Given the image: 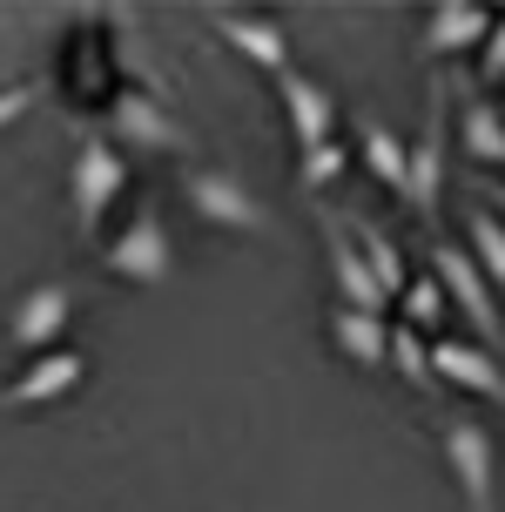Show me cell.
Wrapping results in <instances>:
<instances>
[{"label": "cell", "mask_w": 505, "mask_h": 512, "mask_svg": "<svg viewBox=\"0 0 505 512\" xmlns=\"http://www.w3.org/2000/svg\"><path fill=\"white\" fill-rule=\"evenodd\" d=\"M182 196H189V209H196L202 223H216V230H236V236H270L277 230L270 203H263L229 162H189V169H182Z\"/></svg>", "instance_id": "obj_1"}, {"label": "cell", "mask_w": 505, "mask_h": 512, "mask_svg": "<svg viewBox=\"0 0 505 512\" xmlns=\"http://www.w3.org/2000/svg\"><path fill=\"white\" fill-rule=\"evenodd\" d=\"M128 189V155L108 142V135H95V128H81L75 142V176H68V203H75V230L95 236L101 216L115 209V196Z\"/></svg>", "instance_id": "obj_2"}, {"label": "cell", "mask_w": 505, "mask_h": 512, "mask_svg": "<svg viewBox=\"0 0 505 512\" xmlns=\"http://www.w3.org/2000/svg\"><path fill=\"white\" fill-rule=\"evenodd\" d=\"M101 270L122 277V283H142V290L169 283V270H176V243H169V223H162L155 196H142V209L122 223V236L101 250Z\"/></svg>", "instance_id": "obj_3"}, {"label": "cell", "mask_w": 505, "mask_h": 512, "mask_svg": "<svg viewBox=\"0 0 505 512\" xmlns=\"http://www.w3.org/2000/svg\"><path fill=\"white\" fill-rule=\"evenodd\" d=\"M431 277L445 283V304H458L465 310V324L479 331V344L485 351H499L505 344V310H499V297H492V283H485V270L472 263V250L465 243H431Z\"/></svg>", "instance_id": "obj_4"}, {"label": "cell", "mask_w": 505, "mask_h": 512, "mask_svg": "<svg viewBox=\"0 0 505 512\" xmlns=\"http://www.w3.org/2000/svg\"><path fill=\"white\" fill-rule=\"evenodd\" d=\"M438 452H445V465H452L465 506L472 512H499V452H492V432H485L479 418L452 411V418L438 425Z\"/></svg>", "instance_id": "obj_5"}, {"label": "cell", "mask_w": 505, "mask_h": 512, "mask_svg": "<svg viewBox=\"0 0 505 512\" xmlns=\"http://www.w3.org/2000/svg\"><path fill=\"white\" fill-rule=\"evenodd\" d=\"M445 128H452V95H445V81H431L425 128L411 142V182H404V209H418V223H438V209H445Z\"/></svg>", "instance_id": "obj_6"}, {"label": "cell", "mask_w": 505, "mask_h": 512, "mask_svg": "<svg viewBox=\"0 0 505 512\" xmlns=\"http://www.w3.org/2000/svg\"><path fill=\"white\" fill-rule=\"evenodd\" d=\"M108 135L135 155H182L189 149V128L169 115V102H162V95H142V88H122V95H115Z\"/></svg>", "instance_id": "obj_7"}, {"label": "cell", "mask_w": 505, "mask_h": 512, "mask_svg": "<svg viewBox=\"0 0 505 512\" xmlns=\"http://www.w3.org/2000/svg\"><path fill=\"white\" fill-rule=\"evenodd\" d=\"M324 256H330V283H337V304L344 310H371V317H384V297L378 277H371V263H364V250H357L351 236V216H324Z\"/></svg>", "instance_id": "obj_8"}, {"label": "cell", "mask_w": 505, "mask_h": 512, "mask_svg": "<svg viewBox=\"0 0 505 512\" xmlns=\"http://www.w3.org/2000/svg\"><path fill=\"white\" fill-rule=\"evenodd\" d=\"M68 317H75V283L68 277H48V283H34L21 304H14V317H7V337L21 344V351H54V337L68 331Z\"/></svg>", "instance_id": "obj_9"}, {"label": "cell", "mask_w": 505, "mask_h": 512, "mask_svg": "<svg viewBox=\"0 0 505 512\" xmlns=\"http://www.w3.org/2000/svg\"><path fill=\"white\" fill-rule=\"evenodd\" d=\"M81 378H88V351L61 344V351L27 358V371L14 384H0V405H54V398H68Z\"/></svg>", "instance_id": "obj_10"}, {"label": "cell", "mask_w": 505, "mask_h": 512, "mask_svg": "<svg viewBox=\"0 0 505 512\" xmlns=\"http://www.w3.org/2000/svg\"><path fill=\"white\" fill-rule=\"evenodd\" d=\"M277 102H283V115H290L297 155H303V149H317V142H337V102H330V88H324L317 75L290 68V75L277 81Z\"/></svg>", "instance_id": "obj_11"}, {"label": "cell", "mask_w": 505, "mask_h": 512, "mask_svg": "<svg viewBox=\"0 0 505 512\" xmlns=\"http://www.w3.org/2000/svg\"><path fill=\"white\" fill-rule=\"evenodd\" d=\"M431 371H438V384H458V391H472V398L505 405V371H499V358H492L485 344H465V337H431Z\"/></svg>", "instance_id": "obj_12"}, {"label": "cell", "mask_w": 505, "mask_h": 512, "mask_svg": "<svg viewBox=\"0 0 505 512\" xmlns=\"http://www.w3.org/2000/svg\"><path fill=\"white\" fill-rule=\"evenodd\" d=\"M485 34H492V7H472V0H438L418 27V54L431 61H452L465 48H485Z\"/></svg>", "instance_id": "obj_13"}, {"label": "cell", "mask_w": 505, "mask_h": 512, "mask_svg": "<svg viewBox=\"0 0 505 512\" xmlns=\"http://www.w3.org/2000/svg\"><path fill=\"white\" fill-rule=\"evenodd\" d=\"M209 27L223 34L229 48L243 54V61H256L263 75H290V34H283V21H256V14H229V7H209Z\"/></svg>", "instance_id": "obj_14"}, {"label": "cell", "mask_w": 505, "mask_h": 512, "mask_svg": "<svg viewBox=\"0 0 505 512\" xmlns=\"http://www.w3.org/2000/svg\"><path fill=\"white\" fill-rule=\"evenodd\" d=\"M324 331H330V344H337L357 371H384V364H391V324L371 317V310H344L337 304L324 317Z\"/></svg>", "instance_id": "obj_15"}, {"label": "cell", "mask_w": 505, "mask_h": 512, "mask_svg": "<svg viewBox=\"0 0 505 512\" xmlns=\"http://www.w3.org/2000/svg\"><path fill=\"white\" fill-rule=\"evenodd\" d=\"M357 155H364V169L391 189L404 203V182H411V149H404L398 135L384 128V115H371V108H357Z\"/></svg>", "instance_id": "obj_16"}, {"label": "cell", "mask_w": 505, "mask_h": 512, "mask_svg": "<svg viewBox=\"0 0 505 512\" xmlns=\"http://www.w3.org/2000/svg\"><path fill=\"white\" fill-rule=\"evenodd\" d=\"M458 149L485 169H505V108L472 95V88L458 95Z\"/></svg>", "instance_id": "obj_17"}, {"label": "cell", "mask_w": 505, "mask_h": 512, "mask_svg": "<svg viewBox=\"0 0 505 512\" xmlns=\"http://www.w3.org/2000/svg\"><path fill=\"white\" fill-rule=\"evenodd\" d=\"M465 250H472V263L485 270V283H492V297L505 304V223L492 216V209H472L465 216Z\"/></svg>", "instance_id": "obj_18"}, {"label": "cell", "mask_w": 505, "mask_h": 512, "mask_svg": "<svg viewBox=\"0 0 505 512\" xmlns=\"http://www.w3.org/2000/svg\"><path fill=\"white\" fill-rule=\"evenodd\" d=\"M351 236H357V250H364V263H371V277H378L384 297H404V290H411V270H404L398 243H391V236H384L378 223H371V216H357Z\"/></svg>", "instance_id": "obj_19"}, {"label": "cell", "mask_w": 505, "mask_h": 512, "mask_svg": "<svg viewBox=\"0 0 505 512\" xmlns=\"http://www.w3.org/2000/svg\"><path fill=\"white\" fill-rule=\"evenodd\" d=\"M391 371H398L411 391H438V371H431V344L411 324H391Z\"/></svg>", "instance_id": "obj_20"}, {"label": "cell", "mask_w": 505, "mask_h": 512, "mask_svg": "<svg viewBox=\"0 0 505 512\" xmlns=\"http://www.w3.org/2000/svg\"><path fill=\"white\" fill-rule=\"evenodd\" d=\"M344 169H351V149H344V142H317V149L297 155V189H303V196H317V189H330Z\"/></svg>", "instance_id": "obj_21"}, {"label": "cell", "mask_w": 505, "mask_h": 512, "mask_svg": "<svg viewBox=\"0 0 505 512\" xmlns=\"http://www.w3.org/2000/svg\"><path fill=\"white\" fill-rule=\"evenodd\" d=\"M398 304H404V324L425 337V331L445 324V283H438V277H411V290H404Z\"/></svg>", "instance_id": "obj_22"}, {"label": "cell", "mask_w": 505, "mask_h": 512, "mask_svg": "<svg viewBox=\"0 0 505 512\" xmlns=\"http://www.w3.org/2000/svg\"><path fill=\"white\" fill-rule=\"evenodd\" d=\"M34 102H41V88H34V81H14V88H0V128H14Z\"/></svg>", "instance_id": "obj_23"}, {"label": "cell", "mask_w": 505, "mask_h": 512, "mask_svg": "<svg viewBox=\"0 0 505 512\" xmlns=\"http://www.w3.org/2000/svg\"><path fill=\"white\" fill-rule=\"evenodd\" d=\"M485 61H479V75L485 81H505V21H492V34H485Z\"/></svg>", "instance_id": "obj_24"}, {"label": "cell", "mask_w": 505, "mask_h": 512, "mask_svg": "<svg viewBox=\"0 0 505 512\" xmlns=\"http://www.w3.org/2000/svg\"><path fill=\"white\" fill-rule=\"evenodd\" d=\"M485 196H492V216H499V223H505V182H492Z\"/></svg>", "instance_id": "obj_25"}]
</instances>
